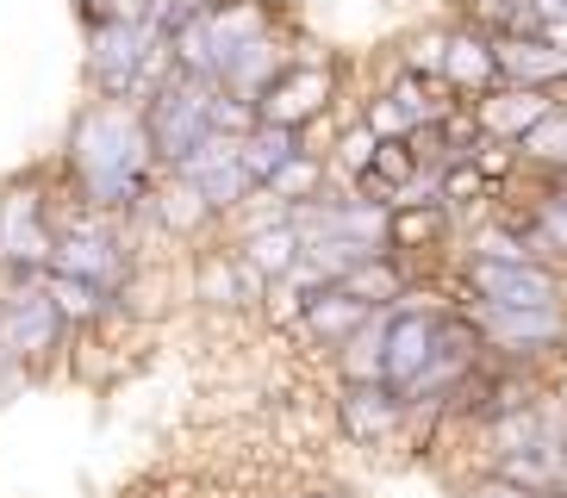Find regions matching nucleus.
<instances>
[{
  "label": "nucleus",
  "instance_id": "nucleus-1",
  "mask_svg": "<svg viewBox=\"0 0 567 498\" xmlns=\"http://www.w3.org/2000/svg\"><path fill=\"white\" fill-rule=\"evenodd\" d=\"M69 168L82 181L87 206H132L144 194V168H151V137L144 118H132L125 106H87L69 132Z\"/></svg>",
  "mask_w": 567,
  "mask_h": 498
},
{
  "label": "nucleus",
  "instance_id": "nucleus-2",
  "mask_svg": "<svg viewBox=\"0 0 567 498\" xmlns=\"http://www.w3.org/2000/svg\"><path fill=\"white\" fill-rule=\"evenodd\" d=\"M213 94H218V82L182 75V69H175V75L151 94V106H144V137H151L156 163L182 168L187 156L213 137Z\"/></svg>",
  "mask_w": 567,
  "mask_h": 498
},
{
  "label": "nucleus",
  "instance_id": "nucleus-3",
  "mask_svg": "<svg viewBox=\"0 0 567 498\" xmlns=\"http://www.w3.org/2000/svg\"><path fill=\"white\" fill-rule=\"evenodd\" d=\"M163 44L156 32H144V19H106V25H94V38H87V75H94V87H101L106 100H132L144 94V63H151V50Z\"/></svg>",
  "mask_w": 567,
  "mask_h": 498
},
{
  "label": "nucleus",
  "instance_id": "nucleus-4",
  "mask_svg": "<svg viewBox=\"0 0 567 498\" xmlns=\"http://www.w3.org/2000/svg\"><path fill=\"white\" fill-rule=\"evenodd\" d=\"M474 331L486 336V343L499 349V355H543V349H555L567 336V318L561 305H543V312H517V305H474Z\"/></svg>",
  "mask_w": 567,
  "mask_h": 498
},
{
  "label": "nucleus",
  "instance_id": "nucleus-5",
  "mask_svg": "<svg viewBox=\"0 0 567 498\" xmlns=\"http://www.w3.org/2000/svg\"><path fill=\"white\" fill-rule=\"evenodd\" d=\"M467 281L486 305H517V312H543V305H561V281H555L543 262H474Z\"/></svg>",
  "mask_w": 567,
  "mask_h": 498
},
{
  "label": "nucleus",
  "instance_id": "nucleus-6",
  "mask_svg": "<svg viewBox=\"0 0 567 498\" xmlns=\"http://www.w3.org/2000/svg\"><path fill=\"white\" fill-rule=\"evenodd\" d=\"M436 343H443V318H436V312H412V299H400V305H393V331H386V374H381V381L405 398V386L431 367Z\"/></svg>",
  "mask_w": 567,
  "mask_h": 498
},
{
  "label": "nucleus",
  "instance_id": "nucleus-7",
  "mask_svg": "<svg viewBox=\"0 0 567 498\" xmlns=\"http://www.w3.org/2000/svg\"><path fill=\"white\" fill-rule=\"evenodd\" d=\"M0 336L13 349L19 362H38V355H51L56 336H63V312L51 305L44 287H19L7 305H0Z\"/></svg>",
  "mask_w": 567,
  "mask_h": 498
},
{
  "label": "nucleus",
  "instance_id": "nucleus-8",
  "mask_svg": "<svg viewBox=\"0 0 567 498\" xmlns=\"http://www.w3.org/2000/svg\"><path fill=\"white\" fill-rule=\"evenodd\" d=\"M324 100H331V75H324V69H281V75L262 87V100H256V118L300 132Z\"/></svg>",
  "mask_w": 567,
  "mask_h": 498
},
{
  "label": "nucleus",
  "instance_id": "nucleus-9",
  "mask_svg": "<svg viewBox=\"0 0 567 498\" xmlns=\"http://www.w3.org/2000/svg\"><path fill=\"white\" fill-rule=\"evenodd\" d=\"M51 268H56V274H75V281L106 287V293L125 281V256H118V243L101 231V225H75L69 237H56Z\"/></svg>",
  "mask_w": 567,
  "mask_h": 498
},
{
  "label": "nucleus",
  "instance_id": "nucleus-10",
  "mask_svg": "<svg viewBox=\"0 0 567 498\" xmlns=\"http://www.w3.org/2000/svg\"><path fill=\"white\" fill-rule=\"evenodd\" d=\"M493 56H499V75H512L517 87H555V82H567V50H555L549 38H512V32H505L499 44H493Z\"/></svg>",
  "mask_w": 567,
  "mask_h": 498
},
{
  "label": "nucleus",
  "instance_id": "nucleus-11",
  "mask_svg": "<svg viewBox=\"0 0 567 498\" xmlns=\"http://www.w3.org/2000/svg\"><path fill=\"white\" fill-rule=\"evenodd\" d=\"M400 412H405V398L386 381H368V386H350V393H343V430H350L355 443L386 436L393 424H400Z\"/></svg>",
  "mask_w": 567,
  "mask_h": 498
},
{
  "label": "nucleus",
  "instance_id": "nucleus-12",
  "mask_svg": "<svg viewBox=\"0 0 567 498\" xmlns=\"http://www.w3.org/2000/svg\"><path fill=\"white\" fill-rule=\"evenodd\" d=\"M368 318H374V312H368L362 299H350L343 287H324V293L306 299V324H312V336H324V343H337V349L350 343Z\"/></svg>",
  "mask_w": 567,
  "mask_h": 498
},
{
  "label": "nucleus",
  "instance_id": "nucleus-13",
  "mask_svg": "<svg viewBox=\"0 0 567 498\" xmlns=\"http://www.w3.org/2000/svg\"><path fill=\"white\" fill-rule=\"evenodd\" d=\"M549 113H555V100L543 87H512V94H493L481 106V125L493 137H524L536 118H549Z\"/></svg>",
  "mask_w": 567,
  "mask_h": 498
},
{
  "label": "nucleus",
  "instance_id": "nucleus-14",
  "mask_svg": "<svg viewBox=\"0 0 567 498\" xmlns=\"http://www.w3.org/2000/svg\"><path fill=\"white\" fill-rule=\"evenodd\" d=\"M386 331H393V305L374 312L362 331L343 343L337 362H343V381H350V386H368V381H381V374H386Z\"/></svg>",
  "mask_w": 567,
  "mask_h": 498
},
{
  "label": "nucleus",
  "instance_id": "nucleus-15",
  "mask_svg": "<svg viewBox=\"0 0 567 498\" xmlns=\"http://www.w3.org/2000/svg\"><path fill=\"white\" fill-rule=\"evenodd\" d=\"M300 256H306V237L293 231V225H268V231L244 237V262H250L262 281H287V274L300 268Z\"/></svg>",
  "mask_w": 567,
  "mask_h": 498
},
{
  "label": "nucleus",
  "instance_id": "nucleus-16",
  "mask_svg": "<svg viewBox=\"0 0 567 498\" xmlns=\"http://www.w3.org/2000/svg\"><path fill=\"white\" fill-rule=\"evenodd\" d=\"M293 156H300V132H287V125H256L250 137H237V163H244V175H250L256 187H262L281 163H293Z\"/></svg>",
  "mask_w": 567,
  "mask_h": 498
},
{
  "label": "nucleus",
  "instance_id": "nucleus-17",
  "mask_svg": "<svg viewBox=\"0 0 567 498\" xmlns=\"http://www.w3.org/2000/svg\"><path fill=\"white\" fill-rule=\"evenodd\" d=\"M337 287H343L350 299H362L368 312H386V305H400V299H405L400 268H393V262H381V256H368L362 268H350V274H343Z\"/></svg>",
  "mask_w": 567,
  "mask_h": 498
},
{
  "label": "nucleus",
  "instance_id": "nucleus-18",
  "mask_svg": "<svg viewBox=\"0 0 567 498\" xmlns=\"http://www.w3.org/2000/svg\"><path fill=\"white\" fill-rule=\"evenodd\" d=\"M38 287L51 293V305L63 312V324H87V318H101V312H106V299H113L106 287H94V281H75V274H56V268H51V274H44Z\"/></svg>",
  "mask_w": 567,
  "mask_h": 498
},
{
  "label": "nucleus",
  "instance_id": "nucleus-19",
  "mask_svg": "<svg viewBox=\"0 0 567 498\" xmlns=\"http://www.w3.org/2000/svg\"><path fill=\"white\" fill-rule=\"evenodd\" d=\"M443 75L462 87H481L499 75V56H493V44L486 38H450V50H443Z\"/></svg>",
  "mask_w": 567,
  "mask_h": 498
},
{
  "label": "nucleus",
  "instance_id": "nucleus-20",
  "mask_svg": "<svg viewBox=\"0 0 567 498\" xmlns=\"http://www.w3.org/2000/svg\"><path fill=\"white\" fill-rule=\"evenodd\" d=\"M156 212H163V225H175V231H194L213 206L200 199V187H194V181H182V175H175V181L156 194Z\"/></svg>",
  "mask_w": 567,
  "mask_h": 498
},
{
  "label": "nucleus",
  "instance_id": "nucleus-21",
  "mask_svg": "<svg viewBox=\"0 0 567 498\" xmlns=\"http://www.w3.org/2000/svg\"><path fill=\"white\" fill-rule=\"evenodd\" d=\"M524 156H536V163H555L567 168V113L555 106L549 118H536L530 132H524Z\"/></svg>",
  "mask_w": 567,
  "mask_h": 498
},
{
  "label": "nucleus",
  "instance_id": "nucleus-22",
  "mask_svg": "<svg viewBox=\"0 0 567 498\" xmlns=\"http://www.w3.org/2000/svg\"><path fill=\"white\" fill-rule=\"evenodd\" d=\"M262 187H268L275 199H281V206H300V199L318 187V163H312V156H293V163H281Z\"/></svg>",
  "mask_w": 567,
  "mask_h": 498
},
{
  "label": "nucleus",
  "instance_id": "nucleus-23",
  "mask_svg": "<svg viewBox=\"0 0 567 498\" xmlns=\"http://www.w3.org/2000/svg\"><path fill=\"white\" fill-rule=\"evenodd\" d=\"M436 231H443V212L436 206H412V212L393 218V243H431Z\"/></svg>",
  "mask_w": 567,
  "mask_h": 498
},
{
  "label": "nucleus",
  "instance_id": "nucleus-24",
  "mask_svg": "<svg viewBox=\"0 0 567 498\" xmlns=\"http://www.w3.org/2000/svg\"><path fill=\"white\" fill-rule=\"evenodd\" d=\"M368 132L381 137V144H393V137H412V118H405L400 106H393V94H386V100L368 106Z\"/></svg>",
  "mask_w": 567,
  "mask_h": 498
},
{
  "label": "nucleus",
  "instance_id": "nucleus-25",
  "mask_svg": "<svg viewBox=\"0 0 567 498\" xmlns=\"http://www.w3.org/2000/svg\"><path fill=\"white\" fill-rule=\"evenodd\" d=\"M543 249H561L567 256V212L555 199H543V212H536V256H543Z\"/></svg>",
  "mask_w": 567,
  "mask_h": 498
},
{
  "label": "nucleus",
  "instance_id": "nucleus-26",
  "mask_svg": "<svg viewBox=\"0 0 567 498\" xmlns=\"http://www.w3.org/2000/svg\"><path fill=\"white\" fill-rule=\"evenodd\" d=\"M374 149H381V137H374V132L362 125V132L343 137V149H337V156H343V163H350L355 175H368V168H374Z\"/></svg>",
  "mask_w": 567,
  "mask_h": 498
},
{
  "label": "nucleus",
  "instance_id": "nucleus-27",
  "mask_svg": "<svg viewBox=\"0 0 567 498\" xmlns=\"http://www.w3.org/2000/svg\"><path fill=\"white\" fill-rule=\"evenodd\" d=\"M467 194L481 199V168H474V163H455L450 175H443V199H467Z\"/></svg>",
  "mask_w": 567,
  "mask_h": 498
},
{
  "label": "nucleus",
  "instance_id": "nucleus-28",
  "mask_svg": "<svg viewBox=\"0 0 567 498\" xmlns=\"http://www.w3.org/2000/svg\"><path fill=\"white\" fill-rule=\"evenodd\" d=\"M443 50H450V38H424V44L412 50V69H431V75H443Z\"/></svg>",
  "mask_w": 567,
  "mask_h": 498
},
{
  "label": "nucleus",
  "instance_id": "nucleus-29",
  "mask_svg": "<svg viewBox=\"0 0 567 498\" xmlns=\"http://www.w3.org/2000/svg\"><path fill=\"white\" fill-rule=\"evenodd\" d=\"M467 498H536V492H524V486H512V480H499V474H493V480H481Z\"/></svg>",
  "mask_w": 567,
  "mask_h": 498
},
{
  "label": "nucleus",
  "instance_id": "nucleus-30",
  "mask_svg": "<svg viewBox=\"0 0 567 498\" xmlns=\"http://www.w3.org/2000/svg\"><path fill=\"white\" fill-rule=\"evenodd\" d=\"M530 19H536V25H561V19H567V0H530Z\"/></svg>",
  "mask_w": 567,
  "mask_h": 498
},
{
  "label": "nucleus",
  "instance_id": "nucleus-31",
  "mask_svg": "<svg viewBox=\"0 0 567 498\" xmlns=\"http://www.w3.org/2000/svg\"><path fill=\"white\" fill-rule=\"evenodd\" d=\"M481 168H486V175H499V168H512V149H505L499 137H493V144H486V156H481Z\"/></svg>",
  "mask_w": 567,
  "mask_h": 498
},
{
  "label": "nucleus",
  "instance_id": "nucleus-32",
  "mask_svg": "<svg viewBox=\"0 0 567 498\" xmlns=\"http://www.w3.org/2000/svg\"><path fill=\"white\" fill-rule=\"evenodd\" d=\"M306 498H350V492H337V486H331V492H306Z\"/></svg>",
  "mask_w": 567,
  "mask_h": 498
},
{
  "label": "nucleus",
  "instance_id": "nucleus-33",
  "mask_svg": "<svg viewBox=\"0 0 567 498\" xmlns=\"http://www.w3.org/2000/svg\"><path fill=\"white\" fill-rule=\"evenodd\" d=\"M555 206H561V212H567V181H561V194H555Z\"/></svg>",
  "mask_w": 567,
  "mask_h": 498
},
{
  "label": "nucleus",
  "instance_id": "nucleus-34",
  "mask_svg": "<svg viewBox=\"0 0 567 498\" xmlns=\"http://www.w3.org/2000/svg\"><path fill=\"white\" fill-rule=\"evenodd\" d=\"M536 498H567V492H536Z\"/></svg>",
  "mask_w": 567,
  "mask_h": 498
}]
</instances>
